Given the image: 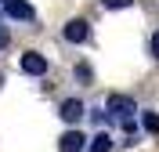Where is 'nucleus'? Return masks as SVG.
Masks as SVG:
<instances>
[{"label": "nucleus", "mask_w": 159, "mask_h": 152, "mask_svg": "<svg viewBox=\"0 0 159 152\" xmlns=\"http://www.w3.org/2000/svg\"><path fill=\"white\" fill-rule=\"evenodd\" d=\"M61 40L72 44V47L87 44V40H90V22H83V18H69L65 25H61Z\"/></svg>", "instance_id": "nucleus-1"}, {"label": "nucleus", "mask_w": 159, "mask_h": 152, "mask_svg": "<svg viewBox=\"0 0 159 152\" xmlns=\"http://www.w3.org/2000/svg\"><path fill=\"white\" fill-rule=\"evenodd\" d=\"M18 69L25 72V76H47L51 62H47V54H40V51H25L18 58Z\"/></svg>", "instance_id": "nucleus-2"}, {"label": "nucleus", "mask_w": 159, "mask_h": 152, "mask_svg": "<svg viewBox=\"0 0 159 152\" xmlns=\"http://www.w3.org/2000/svg\"><path fill=\"white\" fill-rule=\"evenodd\" d=\"M58 116H61V123L76 127V123L87 116V101H80V98H65V101L58 105Z\"/></svg>", "instance_id": "nucleus-3"}, {"label": "nucleus", "mask_w": 159, "mask_h": 152, "mask_svg": "<svg viewBox=\"0 0 159 152\" xmlns=\"http://www.w3.org/2000/svg\"><path fill=\"white\" fill-rule=\"evenodd\" d=\"M105 112H109V116H134L138 105H134V98H127V94H109V98H105Z\"/></svg>", "instance_id": "nucleus-4"}, {"label": "nucleus", "mask_w": 159, "mask_h": 152, "mask_svg": "<svg viewBox=\"0 0 159 152\" xmlns=\"http://www.w3.org/2000/svg\"><path fill=\"white\" fill-rule=\"evenodd\" d=\"M87 149V134L80 127H69V131L58 138V152H83Z\"/></svg>", "instance_id": "nucleus-5"}, {"label": "nucleus", "mask_w": 159, "mask_h": 152, "mask_svg": "<svg viewBox=\"0 0 159 152\" xmlns=\"http://www.w3.org/2000/svg\"><path fill=\"white\" fill-rule=\"evenodd\" d=\"M4 11H7V18H15V22H36V11H33V4H25V0H4Z\"/></svg>", "instance_id": "nucleus-6"}, {"label": "nucleus", "mask_w": 159, "mask_h": 152, "mask_svg": "<svg viewBox=\"0 0 159 152\" xmlns=\"http://www.w3.org/2000/svg\"><path fill=\"white\" fill-rule=\"evenodd\" d=\"M83 152H112V134L109 131H98L94 138H87V149Z\"/></svg>", "instance_id": "nucleus-7"}, {"label": "nucleus", "mask_w": 159, "mask_h": 152, "mask_svg": "<svg viewBox=\"0 0 159 152\" xmlns=\"http://www.w3.org/2000/svg\"><path fill=\"white\" fill-rule=\"evenodd\" d=\"M141 131H145V134H159V112L141 109Z\"/></svg>", "instance_id": "nucleus-8"}, {"label": "nucleus", "mask_w": 159, "mask_h": 152, "mask_svg": "<svg viewBox=\"0 0 159 152\" xmlns=\"http://www.w3.org/2000/svg\"><path fill=\"white\" fill-rule=\"evenodd\" d=\"M101 7L105 11H127V7H134V0H101Z\"/></svg>", "instance_id": "nucleus-9"}, {"label": "nucleus", "mask_w": 159, "mask_h": 152, "mask_svg": "<svg viewBox=\"0 0 159 152\" xmlns=\"http://www.w3.org/2000/svg\"><path fill=\"white\" fill-rule=\"evenodd\" d=\"M119 123H123V131H127V138H138V120H134V116H119Z\"/></svg>", "instance_id": "nucleus-10"}, {"label": "nucleus", "mask_w": 159, "mask_h": 152, "mask_svg": "<svg viewBox=\"0 0 159 152\" xmlns=\"http://www.w3.org/2000/svg\"><path fill=\"white\" fill-rule=\"evenodd\" d=\"M148 54L159 62V33H152V36H148Z\"/></svg>", "instance_id": "nucleus-11"}, {"label": "nucleus", "mask_w": 159, "mask_h": 152, "mask_svg": "<svg viewBox=\"0 0 159 152\" xmlns=\"http://www.w3.org/2000/svg\"><path fill=\"white\" fill-rule=\"evenodd\" d=\"M76 80L90 83V65H87V62H83V65H76Z\"/></svg>", "instance_id": "nucleus-12"}, {"label": "nucleus", "mask_w": 159, "mask_h": 152, "mask_svg": "<svg viewBox=\"0 0 159 152\" xmlns=\"http://www.w3.org/2000/svg\"><path fill=\"white\" fill-rule=\"evenodd\" d=\"M7 44H11V29L0 25V51H7Z\"/></svg>", "instance_id": "nucleus-13"}, {"label": "nucleus", "mask_w": 159, "mask_h": 152, "mask_svg": "<svg viewBox=\"0 0 159 152\" xmlns=\"http://www.w3.org/2000/svg\"><path fill=\"white\" fill-rule=\"evenodd\" d=\"M0 83H4V76H0Z\"/></svg>", "instance_id": "nucleus-14"}]
</instances>
